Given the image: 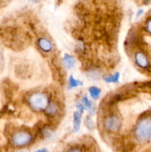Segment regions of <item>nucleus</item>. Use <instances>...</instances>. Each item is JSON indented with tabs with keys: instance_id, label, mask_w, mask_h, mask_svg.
I'll return each mask as SVG.
<instances>
[{
	"instance_id": "nucleus-20",
	"label": "nucleus",
	"mask_w": 151,
	"mask_h": 152,
	"mask_svg": "<svg viewBox=\"0 0 151 152\" xmlns=\"http://www.w3.org/2000/svg\"><path fill=\"white\" fill-rule=\"evenodd\" d=\"M83 152H93V151H84V149H83ZM95 152H96V151H95Z\"/></svg>"
},
{
	"instance_id": "nucleus-6",
	"label": "nucleus",
	"mask_w": 151,
	"mask_h": 152,
	"mask_svg": "<svg viewBox=\"0 0 151 152\" xmlns=\"http://www.w3.org/2000/svg\"><path fill=\"white\" fill-rule=\"evenodd\" d=\"M37 45H38L40 50H42L44 53H49L53 49L52 42L48 39L45 38V37H41V38L38 39V42H37Z\"/></svg>"
},
{
	"instance_id": "nucleus-16",
	"label": "nucleus",
	"mask_w": 151,
	"mask_h": 152,
	"mask_svg": "<svg viewBox=\"0 0 151 152\" xmlns=\"http://www.w3.org/2000/svg\"><path fill=\"white\" fill-rule=\"evenodd\" d=\"M145 29L147 31L148 34H150L151 35V17L147 19V21L146 22V24H145Z\"/></svg>"
},
{
	"instance_id": "nucleus-10",
	"label": "nucleus",
	"mask_w": 151,
	"mask_h": 152,
	"mask_svg": "<svg viewBox=\"0 0 151 152\" xmlns=\"http://www.w3.org/2000/svg\"><path fill=\"white\" fill-rule=\"evenodd\" d=\"M62 60H63L65 66L68 69L73 68L74 65H75V59L73 58V56L68 54V53H65Z\"/></svg>"
},
{
	"instance_id": "nucleus-17",
	"label": "nucleus",
	"mask_w": 151,
	"mask_h": 152,
	"mask_svg": "<svg viewBox=\"0 0 151 152\" xmlns=\"http://www.w3.org/2000/svg\"><path fill=\"white\" fill-rule=\"evenodd\" d=\"M144 13V10L143 9H139L137 11V13H136V17H139V16H142V14H143Z\"/></svg>"
},
{
	"instance_id": "nucleus-9",
	"label": "nucleus",
	"mask_w": 151,
	"mask_h": 152,
	"mask_svg": "<svg viewBox=\"0 0 151 152\" xmlns=\"http://www.w3.org/2000/svg\"><path fill=\"white\" fill-rule=\"evenodd\" d=\"M81 102H82V104L84 105L85 109H87V111H89L90 114H93L95 111V108L94 105H93V102L89 99V98L87 97V96H84L82 98H81Z\"/></svg>"
},
{
	"instance_id": "nucleus-21",
	"label": "nucleus",
	"mask_w": 151,
	"mask_h": 152,
	"mask_svg": "<svg viewBox=\"0 0 151 152\" xmlns=\"http://www.w3.org/2000/svg\"><path fill=\"white\" fill-rule=\"evenodd\" d=\"M0 1H3V0H0Z\"/></svg>"
},
{
	"instance_id": "nucleus-7",
	"label": "nucleus",
	"mask_w": 151,
	"mask_h": 152,
	"mask_svg": "<svg viewBox=\"0 0 151 152\" xmlns=\"http://www.w3.org/2000/svg\"><path fill=\"white\" fill-rule=\"evenodd\" d=\"M82 117V113L79 112L78 111H75L73 115V132L76 133L78 132L81 126V120Z\"/></svg>"
},
{
	"instance_id": "nucleus-3",
	"label": "nucleus",
	"mask_w": 151,
	"mask_h": 152,
	"mask_svg": "<svg viewBox=\"0 0 151 152\" xmlns=\"http://www.w3.org/2000/svg\"><path fill=\"white\" fill-rule=\"evenodd\" d=\"M29 106L35 111H44L49 103L47 94L42 92H36L28 96Z\"/></svg>"
},
{
	"instance_id": "nucleus-2",
	"label": "nucleus",
	"mask_w": 151,
	"mask_h": 152,
	"mask_svg": "<svg viewBox=\"0 0 151 152\" xmlns=\"http://www.w3.org/2000/svg\"><path fill=\"white\" fill-rule=\"evenodd\" d=\"M10 142L15 148H25L33 142V135L27 130L17 131L12 134Z\"/></svg>"
},
{
	"instance_id": "nucleus-4",
	"label": "nucleus",
	"mask_w": 151,
	"mask_h": 152,
	"mask_svg": "<svg viewBox=\"0 0 151 152\" xmlns=\"http://www.w3.org/2000/svg\"><path fill=\"white\" fill-rule=\"evenodd\" d=\"M104 127L110 133H116L121 129V121L117 115L109 116L104 120Z\"/></svg>"
},
{
	"instance_id": "nucleus-5",
	"label": "nucleus",
	"mask_w": 151,
	"mask_h": 152,
	"mask_svg": "<svg viewBox=\"0 0 151 152\" xmlns=\"http://www.w3.org/2000/svg\"><path fill=\"white\" fill-rule=\"evenodd\" d=\"M134 61L136 65L141 68L147 69L150 66V62L147 56L142 51H137L134 54Z\"/></svg>"
},
{
	"instance_id": "nucleus-11",
	"label": "nucleus",
	"mask_w": 151,
	"mask_h": 152,
	"mask_svg": "<svg viewBox=\"0 0 151 152\" xmlns=\"http://www.w3.org/2000/svg\"><path fill=\"white\" fill-rule=\"evenodd\" d=\"M119 78L120 74L118 72H115L110 75L103 76L104 81L106 82L107 83H116L119 81Z\"/></svg>"
},
{
	"instance_id": "nucleus-13",
	"label": "nucleus",
	"mask_w": 151,
	"mask_h": 152,
	"mask_svg": "<svg viewBox=\"0 0 151 152\" xmlns=\"http://www.w3.org/2000/svg\"><path fill=\"white\" fill-rule=\"evenodd\" d=\"M89 94H90V96L93 99H98L100 96L101 93H102V90L99 88L96 87V86H91L89 88Z\"/></svg>"
},
{
	"instance_id": "nucleus-19",
	"label": "nucleus",
	"mask_w": 151,
	"mask_h": 152,
	"mask_svg": "<svg viewBox=\"0 0 151 152\" xmlns=\"http://www.w3.org/2000/svg\"><path fill=\"white\" fill-rule=\"evenodd\" d=\"M30 1L31 2L34 3V4H37V3L39 2L40 0H30Z\"/></svg>"
},
{
	"instance_id": "nucleus-14",
	"label": "nucleus",
	"mask_w": 151,
	"mask_h": 152,
	"mask_svg": "<svg viewBox=\"0 0 151 152\" xmlns=\"http://www.w3.org/2000/svg\"><path fill=\"white\" fill-rule=\"evenodd\" d=\"M84 125L87 127V129L90 131L93 130L95 128L94 122L93 121V120H92L90 116H87L85 117V119H84Z\"/></svg>"
},
{
	"instance_id": "nucleus-1",
	"label": "nucleus",
	"mask_w": 151,
	"mask_h": 152,
	"mask_svg": "<svg viewBox=\"0 0 151 152\" xmlns=\"http://www.w3.org/2000/svg\"><path fill=\"white\" fill-rule=\"evenodd\" d=\"M133 135L140 143L151 142V116L147 115L139 119L133 129Z\"/></svg>"
},
{
	"instance_id": "nucleus-18",
	"label": "nucleus",
	"mask_w": 151,
	"mask_h": 152,
	"mask_svg": "<svg viewBox=\"0 0 151 152\" xmlns=\"http://www.w3.org/2000/svg\"><path fill=\"white\" fill-rule=\"evenodd\" d=\"M143 1V3L144 4H146V5H147V4H149L150 3L151 0H142Z\"/></svg>"
},
{
	"instance_id": "nucleus-15",
	"label": "nucleus",
	"mask_w": 151,
	"mask_h": 152,
	"mask_svg": "<svg viewBox=\"0 0 151 152\" xmlns=\"http://www.w3.org/2000/svg\"><path fill=\"white\" fill-rule=\"evenodd\" d=\"M76 107L77 108V111H78L79 112L82 113L84 112V111L85 110V108H84V105L82 104V102H77L76 104Z\"/></svg>"
},
{
	"instance_id": "nucleus-8",
	"label": "nucleus",
	"mask_w": 151,
	"mask_h": 152,
	"mask_svg": "<svg viewBox=\"0 0 151 152\" xmlns=\"http://www.w3.org/2000/svg\"><path fill=\"white\" fill-rule=\"evenodd\" d=\"M58 111V105L56 102H49L47 106L46 107V108L44 109V112L47 114V116H54L55 114L57 113Z\"/></svg>"
},
{
	"instance_id": "nucleus-12",
	"label": "nucleus",
	"mask_w": 151,
	"mask_h": 152,
	"mask_svg": "<svg viewBox=\"0 0 151 152\" xmlns=\"http://www.w3.org/2000/svg\"><path fill=\"white\" fill-rule=\"evenodd\" d=\"M83 85L82 81L79 80H77L73 77V76L70 75L68 80V88L70 89H73L74 88H77L78 86H81Z\"/></svg>"
}]
</instances>
